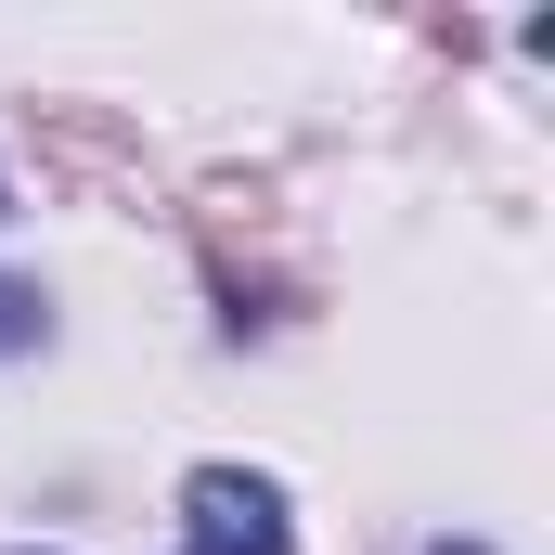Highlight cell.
Listing matches in <instances>:
<instances>
[{"instance_id": "cell-2", "label": "cell", "mask_w": 555, "mask_h": 555, "mask_svg": "<svg viewBox=\"0 0 555 555\" xmlns=\"http://www.w3.org/2000/svg\"><path fill=\"white\" fill-rule=\"evenodd\" d=\"M0 349H39V284H0Z\"/></svg>"}, {"instance_id": "cell-1", "label": "cell", "mask_w": 555, "mask_h": 555, "mask_svg": "<svg viewBox=\"0 0 555 555\" xmlns=\"http://www.w3.org/2000/svg\"><path fill=\"white\" fill-rule=\"evenodd\" d=\"M181 517H194L207 555H284V504H272V478H246V465H194Z\"/></svg>"}]
</instances>
